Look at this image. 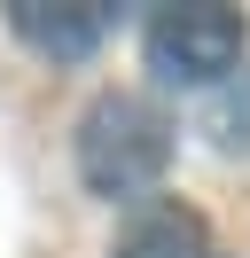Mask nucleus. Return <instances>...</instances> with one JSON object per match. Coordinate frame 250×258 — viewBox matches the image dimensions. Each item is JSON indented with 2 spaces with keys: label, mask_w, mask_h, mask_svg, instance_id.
<instances>
[{
  "label": "nucleus",
  "mask_w": 250,
  "mask_h": 258,
  "mask_svg": "<svg viewBox=\"0 0 250 258\" xmlns=\"http://www.w3.org/2000/svg\"><path fill=\"white\" fill-rule=\"evenodd\" d=\"M78 180H86L94 196H109V204H141V196L164 188V164H172V117L156 110L149 94H125V86H109V94H94L86 110H78Z\"/></svg>",
  "instance_id": "obj_1"
},
{
  "label": "nucleus",
  "mask_w": 250,
  "mask_h": 258,
  "mask_svg": "<svg viewBox=\"0 0 250 258\" xmlns=\"http://www.w3.org/2000/svg\"><path fill=\"white\" fill-rule=\"evenodd\" d=\"M8 32L39 47L47 63H86L102 47V8L94 0H8Z\"/></svg>",
  "instance_id": "obj_3"
},
{
  "label": "nucleus",
  "mask_w": 250,
  "mask_h": 258,
  "mask_svg": "<svg viewBox=\"0 0 250 258\" xmlns=\"http://www.w3.org/2000/svg\"><path fill=\"white\" fill-rule=\"evenodd\" d=\"M109 258H219V250H211V227L196 204H141Z\"/></svg>",
  "instance_id": "obj_4"
},
{
  "label": "nucleus",
  "mask_w": 250,
  "mask_h": 258,
  "mask_svg": "<svg viewBox=\"0 0 250 258\" xmlns=\"http://www.w3.org/2000/svg\"><path fill=\"white\" fill-rule=\"evenodd\" d=\"M141 47H149L156 79L211 86V79H234V71H242L250 24H242V8H227V0H188V8H156Z\"/></svg>",
  "instance_id": "obj_2"
},
{
  "label": "nucleus",
  "mask_w": 250,
  "mask_h": 258,
  "mask_svg": "<svg viewBox=\"0 0 250 258\" xmlns=\"http://www.w3.org/2000/svg\"><path fill=\"white\" fill-rule=\"evenodd\" d=\"M203 125H211L219 149H242L250 157V71H234V79L211 94V117H203Z\"/></svg>",
  "instance_id": "obj_5"
}]
</instances>
